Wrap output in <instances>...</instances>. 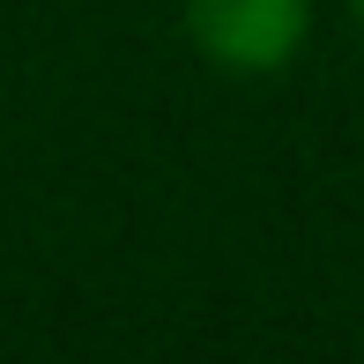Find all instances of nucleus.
I'll list each match as a JSON object with an SVG mask.
<instances>
[{
    "instance_id": "obj_1",
    "label": "nucleus",
    "mask_w": 364,
    "mask_h": 364,
    "mask_svg": "<svg viewBox=\"0 0 364 364\" xmlns=\"http://www.w3.org/2000/svg\"><path fill=\"white\" fill-rule=\"evenodd\" d=\"M312 30L305 0H186V38L223 75H283Z\"/></svg>"
},
{
    "instance_id": "obj_2",
    "label": "nucleus",
    "mask_w": 364,
    "mask_h": 364,
    "mask_svg": "<svg viewBox=\"0 0 364 364\" xmlns=\"http://www.w3.org/2000/svg\"><path fill=\"white\" fill-rule=\"evenodd\" d=\"M350 8H357V23H364V0H350Z\"/></svg>"
}]
</instances>
